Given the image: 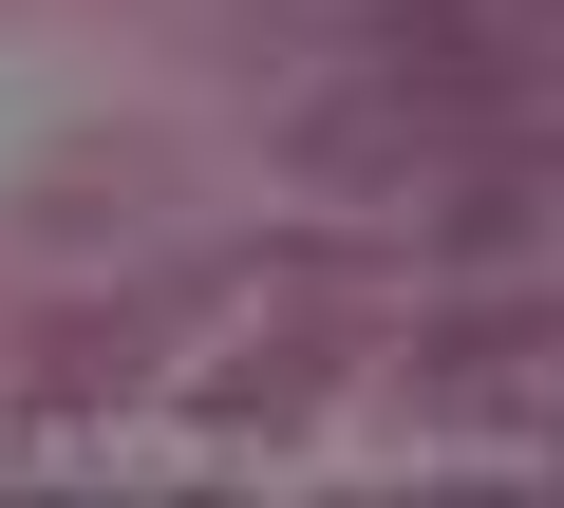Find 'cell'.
I'll list each match as a JSON object with an SVG mask.
<instances>
[{"label":"cell","mask_w":564,"mask_h":508,"mask_svg":"<svg viewBox=\"0 0 564 508\" xmlns=\"http://www.w3.org/2000/svg\"><path fill=\"white\" fill-rule=\"evenodd\" d=\"M414 396H433V414H452V433H470V414H489V433H508V414H527V396H545V302H527V264H508V283H489V302H452V321H433V339H414Z\"/></svg>","instance_id":"cell-2"},{"label":"cell","mask_w":564,"mask_h":508,"mask_svg":"<svg viewBox=\"0 0 564 508\" xmlns=\"http://www.w3.org/2000/svg\"><path fill=\"white\" fill-rule=\"evenodd\" d=\"M545 245V114H489L470 151H452V207H433V264H527Z\"/></svg>","instance_id":"cell-3"},{"label":"cell","mask_w":564,"mask_h":508,"mask_svg":"<svg viewBox=\"0 0 564 508\" xmlns=\"http://www.w3.org/2000/svg\"><path fill=\"white\" fill-rule=\"evenodd\" d=\"M433 151H452V132H433L395 76H358V57H339L302 114H282V170H302V188H414Z\"/></svg>","instance_id":"cell-1"}]
</instances>
